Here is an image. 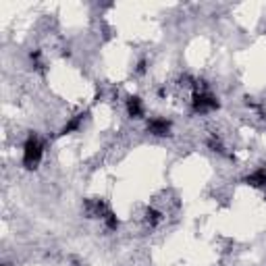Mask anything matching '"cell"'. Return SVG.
Here are the masks:
<instances>
[{"label":"cell","instance_id":"obj_5","mask_svg":"<svg viewBox=\"0 0 266 266\" xmlns=\"http://www.w3.org/2000/svg\"><path fill=\"white\" fill-rule=\"evenodd\" d=\"M245 183L256 187V190H266V168H256L254 173L245 177Z\"/></svg>","mask_w":266,"mask_h":266},{"label":"cell","instance_id":"obj_1","mask_svg":"<svg viewBox=\"0 0 266 266\" xmlns=\"http://www.w3.org/2000/svg\"><path fill=\"white\" fill-rule=\"evenodd\" d=\"M42 156H44V142L38 135L31 133L23 144V166L27 170L38 168L42 162Z\"/></svg>","mask_w":266,"mask_h":266},{"label":"cell","instance_id":"obj_7","mask_svg":"<svg viewBox=\"0 0 266 266\" xmlns=\"http://www.w3.org/2000/svg\"><path fill=\"white\" fill-rule=\"evenodd\" d=\"M144 221H146V225H148L150 229L158 227V225H160V221H162V212H160V210H156V208H146Z\"/></svg>","mask_w":266,"mask_h":266},{"label":"cell","instance_id":"obj_8","mask_svg":"<svg viewBox=\"0 0 266 266\" xmlns=\"http://www.w3.org/2000/svg\"><path fill=\"white\" fill-rule=\"evenodd\" d=\"M102 223H104V227H106L108 231H117V229H119V218H117V214H115L113 210L102 218Z\"/></svg>","mask_w":266,"mask_h":266},{"label":"cell","instance_id":"obj_9","mask_svg":"<svg viewBox=\"0 0 266 266\" xmlns=\"http://www.w3.org/2000/svg\"><path fill=\"white\" fill-rule=\"evenodd\" d=\"M3 266H11V264H3Z\"/></svg>","mask_w":266,"mask_h":266},{"label":"cell","instance_id":"obj_3","mask_svg":"<svg viewBox=\"0 0 266 266\" xmlns=\"http://www.w3.org/2000/svg\"><path fill=\"white\" fill-rule=\"evenodd\" d=\"M170 121L168 119H162V117H154V119H150L148 121V125H146V129H148V133H152V135H156V137H166L168 133H170Z\"/></svg>","mask_w":266,"mask_h":266},{"label":"cell","instance_id":"obj_4","mask_svg":"<svg viewBox=\"0 0 266 266\" xmlns=\"http://www.w3.org/2000/svg\"><path fill=\"white\" fill-rule=\"evenodd\" d=\"M127 115L131 119H142L144 117V102L139 96H129L127 98Z\"/></svg>","mask_w":266,"mask_h":266},{"label":"cell","instance_id":"obj_6","mask_svg":"<svg viewBox=\"0 0 266 266\" xmlns=\"http://www.w3.org/2000/svg\"><path fill=\"white\" fill-rule=\"evenodd\" d=\"M85 117H87V115H83V113H81V115H75L69 123H65V127L60 129V133H62V135H67V133H73V131H79Z\"/></svg>","mask_w":266,"mask_h":266},{"label":"cell","instance_id":"obj_2","mask_svg":"<svg viewBox=\"0 0 266 266\" xmlns=\"http://www.w3.org/2000/svg\"><path fill=\"white\" fill-rule=\"evenodd\" d=\"M192 108L198 115H208L212 111H218V100L208 90H196L194 100H192Z\"/></svg>","mask_w":266,"mask_h":266}]
</instances>
